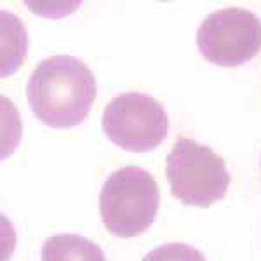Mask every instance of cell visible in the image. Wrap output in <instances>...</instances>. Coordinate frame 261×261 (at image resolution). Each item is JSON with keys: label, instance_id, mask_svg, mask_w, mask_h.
Segmentation results:
<instances>
[{"label": "cell", "instance_id": "cell-6", "mask_svg": "<svg viewBox=\"0 0 261 261\" xmlns=\"http://www.w3.org/2000/svg\"><path fill=\"white\" fill-rule=\"evenodd\" d=\"M42 261H107V256L89 239L77 233H60L44 242Z\"/></svg>", "mask_w": 261, "mask_h": 261}, {"label": "cell", "instance_id": "cell-2", "mask_svg": "<svg viewBox=\"0 0 261 261\" xmlns=\"http://www.w3.org/2000/svg\"><path fill=\"white\" fill-rule=\"evenodd\" d=\"M161 205L159 185L148 171L127 166L108 176L99 192V214L115 237L133 239L151 226Z\"/></svg>", "mask_w": 261, "mask_h": 261}, {"label": "cell", "instance_id": "cell-1", "mask_svg": "<svg viewBox=\"0 0 261 261\" xmlns=\"http://www.w3.org/2000/svg\"><path fill=\"white\" fill-rule=\"evenodd\" d=\"M96 79L75 56H50L28 79L27 98L42 124L70 129L87 119L96 99Z\"/></svg>", "mask_w": 261, "mask_h": 261}, {"label": "cell", "instance_id": "cell-4", "mask_svg": "<svg viewBox=\"0 0 261 261\" xmlns=\"http://www.w3.org/2000/svg\"><path fill=\"white\" fill-rule=\"evenodd\" d=\"M101 125L112 143L134 153L155 150L169 133L164 107L141 92H124L113 98L105 107Z\"/></svg>", "mask_w": 261, "mask_h": 261}, {"label": "cell", "instance_id": "cell-3", "mask_svg": "<svg viewBox=\"0 0 261 261\" xmlns=\"http://www.w3.org/2000/svg\"><path fill=\"white\" fill-rule=\"evenodd\" d=\"M166 172L172 197L197 207L225 199L231 181L223 157L190 138L176 140L167 155Z\"/></svg>", "mask_w": 261, "mask_h": 261}, {"label": "cell", "instance_id": "cell-5", "mask_svg": "<svg viewBox=\"0 0 261 261\" xmlns=\"http://www.w3.org/2000/svg\"><path fill=\"white\" fill-rule=\"evenodd\" d=\"M197 45L209 63L239 66L259 53L261 19L242 7L214 11L199 27Z\"/></svg>", "mask_w": 261, "mask_h": 261}, {"label": "cell", "instance_id": "cell-7", "mask_svg": "<svg viewBox=\"0 0 261 261\" xmlns=\"http://www.w3.org/2000/svg\"><path fill=\"white\" fill-rule=\"evenodd\" d=\"M141 261H205L204 254L183 242H171L155 247Z\"/></svg>", "mask_w": 261, "mask_h": 261}]
</instances>
